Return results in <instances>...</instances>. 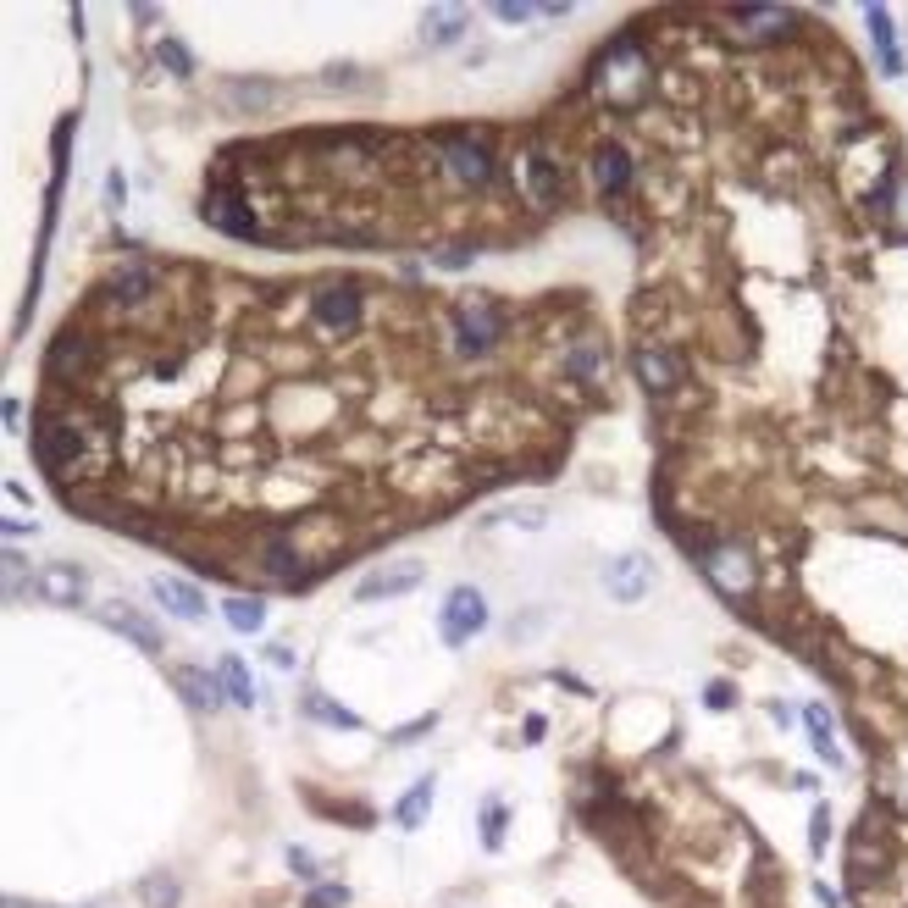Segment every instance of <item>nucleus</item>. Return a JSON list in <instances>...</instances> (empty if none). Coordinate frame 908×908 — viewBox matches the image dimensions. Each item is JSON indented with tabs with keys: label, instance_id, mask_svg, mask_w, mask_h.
I'll return each mask as SVG.
<instances>
[{
	"label": "nucleus",
	"instance_id": "nucleus-1",
	"mask_svg": "<svg viewBox=\"0 0 908 908\" xmlns=\"http://www.w3.org/2000/svg\"><path fill=\"white\" fill-rule=\"evenodd\" d=\"M482 626H488V604H482V593H477V587H454L449 604H443V615H438L443 643H471Z\"/></svg>",
	"mask_w": 908,
	"mask_h": 908
},
{
	"label": "nucleus",
	"instance_id": "nucleus-2",
	"mask_svg": "<svg viewBox=\"0 0 908 908\" xmlns=\"http://www.w3.org/2000/svg\"><path fill=\"white\" fill-rule=\"evenodd\" d=\"M78 449H84V443H78V427H72V421L45 416V421L34 427V454H39V466L56 471V477H67V471H72Z\"/></svg>",
	"mask_w": 908,
	"mask_h": 908
},
{
	"label": "nucleus",
	"instance_id": "nucleus-3",
	"mask_svg": "<svg viewBox=\"0 0 908 908\" xmlns=\"http://www.w3.org/2000/svg\"><path fill=\"white\" fill-rule=\"evenodd\" d=\"M421 560H399V565H383V571H371V576H360V587H355V598L360 604H377V598H399V593H410V587H421Z\"/></svg>",
	"mask_w": 908,
	"mask_h": 908
},
{
	"label": "nucleus",
	"instance_id": "nucleus-4",
	"mask_svg": "<svg viewBox=\"0 0 908 908\" xmlns=\"http://www.w3.org/2000/svg\"><path fill=\"white\" fill-rule=\"evenodd\" d=\"M648 582H654V565H648L643 554H621V560L604 571V587H610V598H621V604H637V598L648 593Z\"/></svg>",
	"mask_w": 908,
	"mask_h": 908
},
{
	"label": "nucleus",
	"instance_id": "nucleus-5",
	"mask_svg": "<svg viewBox=\"0 0 908 908\" xmlns=\"http://www.w3.org/2000/svg\"><path fill=\"white\" fill-rule=\"evenodd\" d=\"M316 316H322L327 327H338V333L360 327V294H355V283H327L322 294H316Z\"/></svg>",
	"mask_w": 908,
	"mask_h": 908
},
{
	"label": "nucleus",
	"instance_id": "nucleus-6",
	"mask_svg": "<svg viewBox=\"0 0 908 908\" xmlns=\"http://www.w3.org/2000/svg\"><path fill=\"white\" fill-rule=\"evenodd\" d=\"M504 333V322H499V311H493V305H466V311H460V349H466V355H482V349H493V338Z\"/></svg>",
	"mask_w": 908,
	"mask_h": 908
},
{
	"label": "nucleus",
	"instance_id": "nucleus-7",
	"mask_svg": "<svg viewBox=\"0 0 908 908\" xmlns=\"http://www.w3.org/2000/svg\"><path fill=\"white\" fill-rule=\"evenodd\" d=\"M172 681H178V693L189 698L194 709H222V698H227V687H222V676H211V670H200V665H178L172 670Z\"/></svg>",
	"mask_w": 908,
	"mask_h": 908
},
{
	"label": "nucleus",
	"instance_id": "nucleus-8",
	"mask_svg": "<svg viewBox=\"0 0 908 908\" xmlns=\"http://www.w3.org/2000/svg\"><path fill=\"white\" fill-rule=\"evenodd\" d=\"M443 156H449V172L460 183H471V189H482V183L493 178V161L482 144H466V139H443Z\"/></svg>",
	"mask_w": 908,
	"mask_h": 908
},
{
	"label": "nucleus",
	"instance_id": "nucleus-9",
	"mask_svg": "<svg viewBox=\"0 0 908 908\" xmlns=\"http://www.w3.org/2000/svg\"><path fill=\"white\" fill-rule=\"evenodd\" d=\"M704 571L715 576L720 593H748V587H753V565H748V554H742V549H709Z\"/></svg>",
	"mask_w": 908,
	"mask_h": 908
},
{
	"label": "nucleus",
	"instance_id": "nucleus-10",
	"mask_svg": "<svg viewBox=\"0 0 908 908\" xmlns=\"http://www.w3.org/2000/svg\"><path fill=\"white\" fill-rule=\"evenodd\" d=\"M150 593H156L161 604L178 615V621H200V615H205V593L194 582H183V576H156V582H150Z\"/></svg>",
	"mask_w": 908,
	"mask_h": 908
},
{
	"label": "nucleus",
	"instance_id": "nucleus-11",
	"mask_svg": "<svg viewBox=\"0 0 908 908\" xmlns=\"http://www.w3.org/2000/svg\"><path fill=\"white\" fill-rule=\"evenodd\" d=\"M100 621H106L111 632L133 637V643H139L144 654H161V632H156V621H144V615H139V610H128V604H106V610H100Z\"/></svg>",
	"mask_w": 908,
	"mask_h": 908
},
{
	"label": "nucleus",
	"instance_id": "nucleus-12",
	"mask_svg": "<svg viewBox=\"0 0 908 908\" xmlns=\"http://www.w3.org/2000/svg\"><path fill=\"white\" fill-rule=\"evenodd\" d=\"M205 222L222 227V233H233V239H250L255 233V216L244 211L233 194H211V200H205Z\"/></svg>",
	"mask_w": 908,
	"mask_h": 908
},
{
	"label": "nucleus",
	"instance_id": "nucleus-13",
	"mask_svg": "<svg viewBox=\"0 0 908 908\" xmlns=\"http://www.w3.org/2000/svg\"><path fill=\"white\" fill-rule=\"evenodd\" d=\"M39 593L50 604H78L84 598V571L78 565H50V571H39Z\"/></svg>",
	"mask_w": 908,
	"mask_h": 908
},
{
	"label": "nucleus",
	"instance_id": "nucleus-14",
	"mask_svg": "<svg viewBox=\"0 0 908 908\" xmlns=\"http://www.w3.org/2000/svg\"><path fill=\"white\" fill-rule=\"evenodd\" d=\"M593 178H598V189L604 194H621L626 183H632V161H626V150H598V161H593Z\"/></svg>",
	"mask_w": 908,
	"mask_h": 908
},
{
	"label": "nucleus",
	"instance_id": "nucleus-15",
	"mask_svg": "<svg viewBox=\"0 0 908 908\" xmlns=\"http://www.w3.org/2000/svg\"><path fill=\"white\" fill-rule=\"evenodd\" d=\"M460 34H466V12H449V6H438V12L421 17V39H427V45H454Z\"/></svg>",
	"mask_w": 908,
	"mask_h": 908
},
{
	"label": "nucleus",
	"instance_id": "nucleus-16",
	"mask_svg": "<svg viewBox=\"0 0 908 908\" xmlns=\"http://www.w3.org/2000/svg\"><path fill=\"white\" fill-rule=\"evenodd\" d=\"M111 288H117V299L139 305V299H150V288H156V272H150V266H139V261H128V266H117Z\"/></svg>",
	"mask_w": 908,
	"mask_h": 908
},
{
	"label": "nucleus",
	"instance_id": "nucleus-17",
	"mask_svg": "<svg viewBox=\"0 0 908 908\" xmlns=\"http://www.w3.org/2000/svg\"><path fill=\"white\" fill-rule=\"evenodd\" d=\"M89 366V344L78 333H61L56 344H50V377H61V371H84Z\"/></svg>",
	"mask_w": 908,
	"mask_h": 908
},
{
	"label": "nucleus",
	"instance_id": "nucleus-18",
	"mask_svg": "<svg viewBox=\"0 0 908 908\" xmlns=\"http://www.w3.org/2000/svg\"><path fill=\"white\" fill-rule=\"evenodd\" d=\"M870 34H875V45H881V67L892 72H903V56H897V39H892V17H886V6H870Z\"/></svg>",
	"mask_w": 908,
	"mask_h": 908
},
{
	"label": "nucleus",
	"instance_id": "nucleus-19",
	"mask_svg": "<svg viewBox=\"0 0 908 908\" xmlns=\"http://www.w3.org/2000/svg\"><path fill=\"white\" fill-rule=\"evenodd\" d=\"M637 377H643V388H654V394H665L670 383H676V366H670L659 349H643L637 355Z\"/></svg>",
	"mask_w": 908,
	"mask_h": 908
},
{
	"label": "nucleus",
	"instance_id": "nucleus-20",
	"mask_svg": "<svg viewBox=\"0 0 908 908\" xmlns=\"http://www.w3.org/2000/svg\"><path fill=\"white\" fill-rule=\"evenodd\" d=\"M227 626H233V632H261L266 604L261 598H227Z\"/></svg>",
	"mask_w": 908,
	"mask_h": 908
},
{
	"label": "nucleus",
	"instance_id": "nucleus-21",
	"mask_svg": "<svg viewBox=\"0 0 908 908\" xmlns=\"http://www.w3.org/2000/svg\"><path fill=\"white\" fill-rule=\"evenodd\" d=\"M216 676H222V687H227V698H233V704H244V709L255 704V681H250V670H244L239 659H222V670H216Z\"/></svg>",
	"mask_w": 908,
	"mask_h": 908
},
{
	"label": "nucleus",
	"instance_id": "nucleus-22",
	"mask_svg": "<svg viewBox=\"0 0 908 908\" xmlns=\"http://www.w3.org/2000/svg\"><path fill=\"white\" fill-rule=\"evenodd\" d=\"M427 809H432V781H416V787L399 798V825H405V831H416V825L427 820Z\"/></svg>",
	"mask_w": 908,
	"mask_h": 908
},
{
	"label": "nucleus",
	"instance_id": "nucleus-23",
	"mask_svg": "<svg viewBox=\"0 0 908 908\" xmlns=\"http://www.w3.org/2000/svg\"><path fill=\"white\" fill-rule=\"evenodd\" d=\"M526 183H532V194H538L543 205H549L554 194H560V172H554V161H549V156H532V161H526Z\"/></svg>",
	"mask_w": 908,
	"mask_h": 908
},
{
	"label": "nucleus",
	"instance_id": "nucleus-24",
	"mask_svg": "<svg viewBox=\"0 0 908 908\" xmlns=\"http://www.w3.org/2000/svg\"><path fill=\"white\" fill-rule=\"evenodd\" d=\"M803 715H809V731H814V753H820V759H831V765H842L837 742H831V715H825L820 704H809Z\"/></svg>",
	"mask_w": 908,
	"mask_h": 908
},
{
	"label": "nucleus",
	"instance_id": "nucleus-25",
	"mask_svg": "<svg viewBox=\"0 0 908 908\" xmlns=\"http://www.w3.org/2000/svg\"><path fill=\"white\" fill-rule=\"evenodd\" d=\"M305 709H311L316 720H327V726H344V731H360V720L349 715V709H338V704H327L322 693H305Z\"/></svg>",
	"mask_w": 908,
	"mask_h": 908
},
{
	"label": "nucleus",
	"instance_id": "nucleus-26",
	"mask_svg": "<svg viewBox=\"0 0 908 908\" xmlns=\"http://www.w3.org/2000/svg\"><path fill=\"white\" fill-rule=\"evenodd\" d=\"M266 571H272L277 582H294V576H299V554L288 549V543H272V549H266Z\"/></svg>",
	"mask_w": 908,
	"mask_h": 908
},
{
	"label": "nucleus",
	"instance_id": "nucleus-27",
	"mask_svg": "<svg viewBox=\"0 0 908 908\" xmlns=\"http://www.w3.org/2000/svg\"><path fill=\"white\" fill-rule=\"evenodd\" d=\"M227 100H244V106H266V100H272V89H266V84H233V89H227Z\"/></svg>",
	"mask_w": 908,
	"mask_h": 908
},
{
	"label": "nucleus",
	"instance_id": "nucleus-28",
	"mask_svg": "<svg viewBox=\"0 0 908 908\" xmlns=\"http://www.w3.org/2000/svg\"><path fill=\"white\" fill-rule=\"evenodd\" d=\"M161 56H167V61H172V67H178V78H189V72H194L189 50H183V45H178V39H161Z\"/></svg>",
	"mask_w": 908,
	"mask_h": 908
},
{
	"label": "nucleus",
	"instance_id": "nucleus-29",
	"mask_svg": "<svg viewBox=\"0 0 908 908\" xmlns=\"http://www.w3.org/2000/svg\"><path fill=\"white\" fill-rule=\"evenodd\" d=\"M493 17H499V23H526V17H532V6H521V0H499V6H493Z\"/></svg>",
	"mask_w": 908,
	"mask_h": 908
},
{
	"label": "nucleus",
	"instance_id": "nucleus-30",
	"mask_svg": "<svg viewBox=\"0 0 908 908\" xmlns=\"http://www.w3.org/2000/svg\"><path fill=\"white\" fill-rule=\"evenodd\" d=\"M344 897H349L344 886H322V892H311V903H305V908H338Z\"/></svg>",
	"mask_w": 908,
	"mask_h": 908
},
{
	"label": "nucleus",
	"instance_id": "nucleus-31",
	"mask_svg": "<svg viewBox=\"0 0 908 908\" xmlns=\"http://www.w3.org/2000/svg\"><path fill=\"white\" fill-rule=\"evenodd\" d=\"M825 837H831V814H825V803L814 809V831H809V842H814V853L825 848Z\"/></svg>",
	"mask_w": 908,
	"mask_h": 908
},
{
	"label": "nucleus",
	"instance_id": "nucleus-32",
	"mask_svg": "<svg viewBox=\"0 0 908 908\" xmlns=\"http://www.w3.org/2000/svg\"><path fill=\"white\" fill-rule=\"evenodd\" d=\"M172 897H178V892H172V881H144V903H161V908H167Z\"/></svg>",
	"mask_w": 908,
	"mask_h": 908
},
{
	"label": "nucleus",
	"instance_id": "nucleus-33",
	"mask_svg": "<svg viewBox=\"0 0 908 908\" xmlns=\"http://www.w3.org/2000/svg\"><path fill=\"white\" fill-rule=\"evenodd\" d=\"M471 255H477V250H443V255H438V266H449V272H460V266H471Z\"/></svg>",
	"mask_w": 908,
	"mask_h": 908
},
{
	"label": "nucleus",
	"instance_id": "nucleus-34",
	"mask_svg": "<svg viewBox=\"0 0 908 908\" xmlns=\"http://www.w3.org/2000/svg\"><path fill=\"white\" fill-rule=\"evenodd\" d=\"M482 842L499 848V803H488V825H482Z\"/></svg>",
	"mask_w": 908,
	"mask_h": 908
},
{
	"label": "nucleus",
	"instance_id": "nucleus-35",
	"mask_svg": "<svg viewBox=\"0 0 908 908\" xmlns=\"http://www.w3.org/2000/svg\"><path fill=\"white\" fill-rule=\"evenodd\" d=\"M709 709H731V687H726V681H715V687H709Z\"/></svg>",
	"mask_w": 908,
	"mask_h": 908
},
{
	"label": "nucleus",
	"instance_id": "nucleus-36",
	"mask_svg": "<svg viewBox=\"0 0 908 908\" xmlns=\"http://www.w3.org/2000/svg\"><path fill=\"white\" fill-rule=\"evenodd\" d=\"M122 194H128V183H122V172H111V178H106V200L122 205Z\"/></svg>",
	"mask_w": 908,
	"mask_h": 908
},
{
	"label": "nucleus",
	"instance_id": "nucleus-37",
	"mask_svg": "<svg viewBox=\"0 0 908 908\" xmlns=\"http://www.w3.org/2000/svg\"><path fill=\"white\" fill-rule=\"evenodd\" d=\"M288 864H294L299 875H316V870H311V853H305V848H294V853H288Z\"/></svg>",
	"mask_w": 908,
	"mask_h": 908
},
{
	"label": "nucleus",
	"instance_id": "nucleus-38",
	"mask_svg": "<svg viewBox=\"0 0 908 908\" xmlns=\"http://www.w3.org/2000/svg\"><path fill=\"white\" fill-rule=\"evenodd\" d=\"M427 726H432V720H416V726H405V731H399L394 742H416V737H421V731H427Z\"/></svg>",
	"mask_w": 908,
	"mask_h": 908
}]
</instances>
